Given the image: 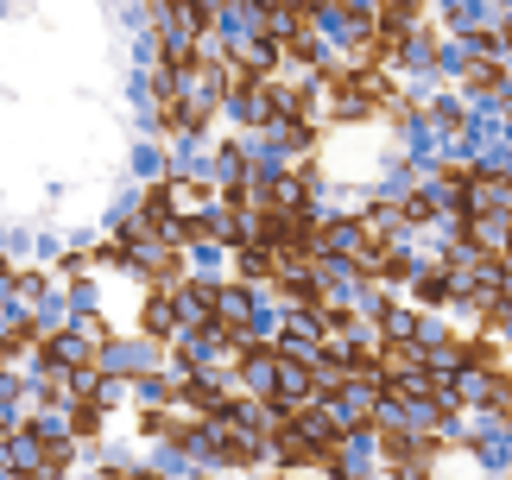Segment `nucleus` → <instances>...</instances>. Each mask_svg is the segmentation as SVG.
I'll return each instance as SVG.
<instances>
[{"label": "nucleus", "mask_w": 512, "mask_h": 480, "mask_svg": "<svg viewBox=\"0 0 512 480\" xmlns=\"http://www.w3.org/2000/svg\"><path fill=\"white\" fill-rule=\"evenodd\" d=\"M462 83H468V95H506L512 89V70L500 64V57L494 51H468V70H462Z\"/></svg>", "instance_id": "1"}, {"label": "nucleus", "mask_w": 512, "mask_h": 480, "mask_svg": "<svg viewBox=\"0 0 512 480\" xmlns=\"http://www.w3.org/2000/svg\"><path fill=\"white\" fill-rule=\"evenodd\" d=\"M506 45H512V26H506Z\"/></svg>", "instance_id": "2"}]
</instances>
